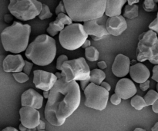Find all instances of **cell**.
I'll return each mask as SVG.
<instances>
[{
	"label": "cell",
	"instance_id": "836d02e7",
	"mask_svg": "<svg viewBox=\"0 0 158 131\" xmlns=\"http://www.w3.org/2000/svg\"><path fill=\"white\" fill-rule=\"evenodd\" d=\"M121 101H122L121 98H120L118 95L116 94H114L110 97V102L111 104H114V105H116V106L119 105V104H120Z\"/></svg>",
	"mask_w": 158,
	"mask_h": 131
},
{
	"label": "cell",
	"instance_id": "d6986e66",
	"mask_svg": "<svg viewBox=\"0 0 158 131\" xmlns=\"http://www.w3.org/2000/svg\"><path fill=\"white\" fill-rule=\"evenodd\" d=\"M126 2H127L126 0H107L105 12L106 16L109 18L120 16L122 13V8Z\"/></svg>",
	"mask_w": 158,
	"mask_h": 131
},
{
	"label": "cell",
	"instance_id": "9a60e30c",
	"mask_svg": "<svg viewBox=\"0 0 158 131\" xmlns=\"http://www.w3.org/2000/svg\"><path fill=\"white\" fill-rule=\"evenodd\" d=\"M131 67L130 58L123 54H119L112 64V72L117 78H123L130 73Z\"/></svg>",
	"mask_w": 158,
	"mask_h": 131
},
{
	"label": "cell",
	"instance_id": "4316f807",
	"mask_svg": "<svg viewBox=\"0 0 158 131\" xmlns=\"http://www.w3.org/2000/svg\"><path fill=\"white\" fill-rule=\"evenodd\" d=\"M56 20L60 21V22L63 23L64 25H66V26L71 25L73 24V21L71 19V18L67 15V14H64V13L60 14V15H57Z\"/></svg>",
	"mask_w": 158,
	"mask_h": 131
},
{
	"label": "cell",
	"instance_id": "8992f818",
	"mask_svg": "<svg viewBox=\"0 0 158 131\" xmlns=\"http://www.w3.org/2000/svg\"><path fill=\"white\" fill-rule=\"evenodd\" d=\"M89 35L84 30L83 25L73 23L66 26L59 35V41L63 48L73 51L82 48Z\"/></svg>",
	"mask_w": 158,
	"mask_h": 131
},
{
	"label": "cell",
	"instance_id": "e0dca14e",
	"mask_svg": "<svg viewBox=\"0 0 158 131\" xmlns=\"http://www.w3.org/2000/svg\"><path fill=\"white\" fill-rule=\"evenodd\" d=\"M83 28L87 35H91L93 39L95 41H98L109 35L106 25H99L97 20L86 21L83 23Z\"/></svg>",
	"mask_w": 158,
	"mask_h": 131
},
{
	"label": "cell",
	"instance_id": "83f0119b",
	"mask_svg": "<svg viewBox=\"0 0 158 131\" xmlns=\"http://www.w3.org/2000/svg\"><path fill=\"white\" fill-rule=\"evenodd\" d=\"M12 76H13L14 79L15 80V81H17L18 83H20V84H23V83L27 82L29 79V75L25 74L24 72L14 73L12 74Z\"/></svg>",
	"mask_w": 158,
	"mask_h": 131
},
{
	"label": "cell",
	"instance_id": "c3c4849f",
	"mask_svg": "<svg viewBox=\"0 0 158 131\" xmlns=\"http://www.w3.org/2000/svg\"><path fill=\"white\" fill-rule=\"evenodd\" d=\"M151 131H158V122H157L154 124V127L151 129Z\"/></svg>",
	"mask_w": 158,
	"mask_h": 131
},
{
	"label": "cell",
	"instance_id": "f35d334b",
	"mask_svg": "<svg viewBox=\"0 0 158 131\" xmlns=\"http://www.w3.org/2000/svg\"><path fill=\"white\" fill-rule=\"evenodd\" d=\"M97 66H98L99 69H100V70H103V69H106V67H107V64H106V63L103 61H99V62L97 63Z\"/></svg>",
	"mask_w": 158,
	"mask_h": 131
},
{
	"label": "cell",
	"instance_id": "f1b7e54d",
	"mask_svg": "<svg viewBox=\"0 0 158 131\" xmlns=\"http://www.w3.org/2000/svg\"><path fill=\"white\" fill-rule=\"evenodd\" d=\"M49 26H51L52 29H55V30L56 31V32H58L59 33H60V32H61L65 28H66V26H65L63 23L57 21V20H55V21H51V22L49 23Z\"/></svg>",
	"mask_w": 158,
	"mask_h": 131
},
{
	"label": "cell",
	"instance_id": "60d3db41",
	"mask_svg": "<svg viewBox=\"0 0 158 131\" xmlns=\"http://www.w3.org/2000/svg\"><path fill=\"white\" fill-rule=\"evenodd\" d=\"M100 86H101L102 87H103L104 89H106V90L107 91H109V92H110V91L111 90L110 84H108V83L106 82V81H103V82L102 83L101 85H100Z\"/></svg>",
	"mask_w": 158,
	"mask_h": 131
},
{
	"label": "cell",
	"instance_id": "9c48e42d",
	"mask_svg": "<svg viewBox=\"0 0 158 131\" xmlns=\"http://www.w3.org/2000/svg\"><path fill=\"white\" fill-rule=\"evenodd\" d=\"M84 95L86 98L85 106L94 110H104L107 106L109 100V91L95 84H90L85 89Z\"/></svg>",
	"mask_w": 158,
	"mask_h": 131
},
{
	"label": "cell",
	"instance_id": "3957f363",
	"mask_svg": "<svg viewBox=\"0 0 158 131\" xmlns=\"http://www.w3.org/2000/svg\"><path fill=\"white\" fill-rule=\"evenodd\" d=\"M31 30L29 25L19 21H13L12 25L3 29L1 32V40L5 51L16 55L26 51L29 45Z\"/></svg>",
	"mask_w": 158,
	"mask_h": 131
},
{
	"label": "cell",
	"instance_id": "816d5d0a",
	"mask_svg": "<svg viewBox=\"0 0 158 131\" xmlns=\"http://www.w3.org/2000/svg\"><path fill=\"white\" fill-rule=\"evenodd\" d=\"M157 92H158V83H157Z\"/></svg>",
	"mask_w": 158,
	"mask_h": 131
},
{
	"label": "cell",
	"instance_id": "d590c367",
	"mask_svg": "<svg viewBox=\"0 0 158 131\" xmlns=\"http://www.w3.org/2000/svg\"><path fill=\"white\" fill-rule=\"evenodd\" d=\"M150 84H151V82H150L149 80L147 81L146 82H143L142 83V84H140V90H142L143 91H148V89L150 88Z\"/></svg>",
	"mask_w": 158,
	"mask_h": 131
},
{
	"label": "cell",
	"instance_id": "52a82bcc",
	"mask_svg": "<svg viewBox=\"0 0 158 131\" xmlns=\"http://www.w3.org/2000/svg\"><path fill=\"white\" fill-rule=\"evenodd\" d=\"M43 5L37 0H11L8 9L18 19L29 21L40 15Z\"/></svg>",
	"mask_w": 158,
	"mask_h": 131
},
{
	"label": "cell",
	"instance_id": "bcb514c9",
	"mask_svg": "<svg viewBox=\"0 0 158 131\" xmlns=\"http://www.w3.org/2000/svg\"><path fill=\"white\" fill-rule=\"evenodd\" d=\"M49 93H50V91H43V98H46V99H48V98L49 96Z\"/></svg>",
	"mask_w": 158,
	"mask_h": 131
},
{
	"label": "cell",
	"instance_id": "ee69618b",
	"mask_svg": "<svg viewBox=\"0 0 158 131\" xmlns=\"http://www.w3.org/2000/svg\"><path fill=\"white\" fill-rule=\"evenodd\" d=\"M139 2H140L139 0H128L127 3L130 6H134V5H136L137 3H138Z\"/></svg>",
	"mask_w": 158,
	"mask_h": 131
},
{
	"label": "cell",
	"instance_id": "8d00e7d4",
	"mask_svg": "<svg viewBox=\"0 0 158 131\" xmlns=\"http://www.w3.org/2000/svg\"><path fill=\"white\" fill-rule=\"evenodd\" d=\"M46 32H47V33L49 34V36H51V37L55 36V35H56L57 34H59V35H60V33H59L58 32H56L55 29H52V28L49 25V27L47 28V29H46Z\"/></svg>",
	"mask_w": 158,
	"mask_h": 131
},
{
	"label": "cell",
	"instance_id": "ac0fdd59",
	"mask_svg": "<svg viewBox=\"0 0 158 131\" xmlns=\"http://www.w3.org/2000/svg\"><path fill=\"white\" fill-rule=\"evenodd\" d=\"M130 75L134 82L140 84L149 80L151 72L146 65L139 62L131 66Z\"/></svg>",
	"mask_w": 158,
	"mask_h": 131
},
{
	"label": "cell",
	"instance_id": "277c9868",
	"mask_svg": "<svg viewBox=\"0 0 158 131\" xmlns=\"http://www.w3.org/2000/svg\"><path fill=\"white\" fill-rule=\"evenodd\" d=\"M26 57L38 66H47L55 59L56 43L52 37L40 35L29 44L26 51Z\"/></svg>",
	"mask_w": 158,
	"mask_h": 131
},
{
	"label": "cell",
	"instance_id": "1f68e13d",
	"mask_svg": "<svg viewBox=\"0 0 158 131\" xmlns=\"http://www.w3.org/2000/svg\"><path fill=\"white\" fill-rule=\"evenodd\" d=\"M33 65L34 64L32 62L26 61V64H25L24 68H23V72L27 75H29L31 74V71H32Z\"/></svg>",
	"mask_w": 158,
	"mask_h": 131
},
{
	"label": "cell",
	"instance_id": "2e32d148",
	"mask_svg": "<svg viewBox=\"0 0 158 131\" xmlns=\"http://www.w3.org/2000/svg\"><path fill=\"white\" fill-rule=\"evenodd\" d=\"M106 28L109 35L113 36H120L127 29V22L123 16H117L108 18L106 23Z\"/></svg>",
	"mask_w": 158,
	"mask_h": 131
},
{
	"label": "cell",
	"instance_id": "d6a6232c",
	"mask_svg": "<svg viewBox=\"0 0 158 131\" xmlns=\"http://www.w3.org/2000/svg\"><path fill=\"white\" fill-rule=\"evenodd\" d=\"M149 30L154 31V32H155L158 35V12L157 18L149 25Z\"/></svg>",
	"mask_w": 158,
	"mask_h": 131
},
{
	"label": "cell",
	"instance_id": "603a6c76",
	"mask_svg": "<svg viewBox=\"0 0 158 131\" xmlns=\"http://www.w3.org/2000/svg\"><path fill=\"white\" fill-rule=\"evenodd\" d=\"M131 104L137 110H141L145 107H147V104L145 102L144 98H142L140 95H135L134 98H131Z\"/></svg>",
	"mask_w": 158,
	"mask_h": 131
},
{
	"label": "cell",
	"instance_id": "4dcf8cb0",
	"mask_svg": "<svg viewBox=\"0 0 158 131\" xmlns=\"http://www.w3.org/2000/svg\"><path fill=\"white\" fill-rule=\"evenodd\" d=\"M55 12L57 15H60V14H62V13L66 14V9H65V6H64V3H63V1L60 2L58 6L56 8Z\"/></svg>",
	"mask_w": 158,
	"mask_h": 131
},
{
	"label": "cell",
	"instance_id": "b9f144b4",
	"mask_svg": "<svg viewBox=\"0 0 158 131\" xmlns=\"http://www.w3.org/2000/svg\"><path fill=\"white\" fill-rule=\"evenodd\" d=\"M152 110L155 114H158V100L152 105Z\"/></svg>",
	"mask_w": 158,
	"mask_h": 131
},
{
	"label": "cell",
	"instance_id": "7c38bea8",
	"mask_svg": "<svg viewBox=\"0 0 158 131\" xmlns=\"http://www.w3.org/2000/svg\"><path fill=\"white\" fill-rule=\"evenodd\" d=\"M114 91L122 100H127L135 96L137 89L134 81L128 78H121L116 84Z\"/></svg>",
	"mask_w": 158,
	"mask_h": 131
},
{
	"label": "cell",
	"instance_id": "5bb4252c",
	"mask_svg": "<svg viewBox=\"0 0 158 131\" xmlns=\"http://www.w3.org/2000/svg\"><path fill=\"white\" fill-rule=\"evenodd\" d=\"M43 95L35 91L34 89H28L23 92L21 96V105L22 107H30L36 110L40 109L43 104Z\"/></svg>",
	"mask_w": 158,
	"mask_h": 131
},
{
	"label": "cell",
	"instance_id": "7dc6e473",
	"mask_svg": "<svg viewBox=\"0 0 158 131\" xmlns=\"http://www.w3.org/2000/svg\"><path fill=\"white\" fill-rule=\"evenodd\" d=\"M19 129L20 131H26V130H28V129L26 128V127H25L24 126H23L22 124H19Z\"/></svg>",
	"mask_w": 158,
	"mask_h": 131
},
{
	"label": "cell",
	"instance_id": "f546056e",
	"mask_svg": "<svg viewBox=\"0 0 158 131\" xmlns=\"http://www.w3.org/2000/svg\"><path fill=\"white\" fill-rule=\"evenodd\" d=\"M68 61H69V59H68V57L66 56V55H60V56L57 58V61H56V67L57 70L61 71L62 67H63V64Z\"/></svg>",
	"mask_w": 158,
	"mask_h": 131
},
{
	"label": "cell",
	"instance_id": "f6af8a7d",
	"mask_svg": "<svg viewBox=\"0 0 158 131\" xmlns=\"http://www.w3.org/2000/svg\"><path fill=\"white\" fill-rule=\"evenodd\" d=\"M2 131H19L17 129H15V127H7L6 128L3 129Z\"/></svg>",
	"mask_w": 158,
	"mask_h": 131
},
{
	"label": "cell",
	"instance_id": "74e56055",
	"mask_svg": "<svg viewBox=\"0 0 158 131\" xmlns=\"http://www.w3.org/2000/svg\"><path fill=\"white\" fill-rule=\"evenodd\" d=\"M90 84V80L88 79V80H86V81H80V86H81V88L82 90L84 91L85 89L86 88V87H88V85Z\"/></svg>",
	"mask_w": 158,
	"mask_h": 131
},
{
	"label": "cell",
	"instance_id": "44dd1931",
	"mask_svg": "<svg viewBox=\"0 0 158 131\" xmlns=\"http://www.w3.org/2000/svg\"><path fill=\"white\" fill-rule=\"evenodd\" d=\"M139 15V7L137 5L134 6H130V5H126L124 7V11H123V15L125 18L128 19H134V18H137Z\"/></svg>",
	"mask_w": 158,
	"mask_h": 131
},
{
	"label": "cell",
	"instance_id": "681fc988",
	"mask_svg": "<svg viewBox=\"0 0 158 131\" xmlns=\"http://www.w3.org/2000/svg\"><path fill=\"white\" fill-rule=\"evenodd\" d=\"M134 131H147V130H145V129L140 128V127H137V128H136Z\"/></svg>",
	"mask_w": 158,
	"mask_h": 131
},
{
	"label": "cell",
	"instance_id": "e575fe53",
	"mask_svg": "<svg viewBox=\"0 0 158 131\" xmlns=\"http://www.w3.org/2000/svg\"><path fill=\"white\" fill-rule=\"evenodd\" d=\"M152 72V79L158 83V65H155L153 67Z\"/></svg>",
	"mask_w": 158,
	"mask_h": 131
},
{
	"label": "cell",
	"instance_id": "8fae6325",
	"mask_svg": "<svg viewBox=\"0 0 158 131\" xmlns=\"http://www.w3.org/2000/svg\"><path fill=\"white\" fill-rule=\"evenodd\" d=\"M20 122L27 129H35L41 122L38 110L30 107H22L19 110Z\"/></svg>",
	"mask_w": 158,
	"mask_h": 131
},
{
	"label": "cell",
	"instance_id": "7a4b0ae2",
	"mask_svg": "<svg viewBox=\"0 0 158 131\" xmlns=\"http://www.w3.org/2000/svg\"><path fill=\"white\" fill-rule=\"evenodd\" d=\"M66 14L76 22L97 20L106 12V0H63Z\"/></svg>",
	"mask_w": 158,
	"mask_h": 131
},
{
	"label": "cell",
	"instance_id": "ffe728a7",
	"mask_svg": "<svg viewBox=\"0 0 158 131\" xmlns=\"http://www.w3.org/2000/svg\"><path fill=\"white\" fill-rule=\"evenodd\" d=\"M106 77V74H105V72L103 70L96 68L91 71L89 80H90V83L100 86L102 83L104 81Z\"/></svg>",
	"mask_w": 158,
	"mask_h": 131
},
{
	"label": "cell",
	"instance_id": "f907efd6",
	"mask_svg": "<svg viewBox=\"0 0 158 131\" xmlns=\"http://www.w3.org/2000/svg\"><path fill=\"white\" fill-rule=\"evenodd\" d=\"M154 2H155V3H158V0H154Z\"/></svg>",
	"mask_w": 158,
	"mask_h": 131
},
{
	"label": "cell",
	"instance_id": "ba28073f",
	"mask_svg": "<svg viewBox=\"0 0 158 131\" xmlns=\"http://www.w3.org/2000/svg\"><path fill=\"white\" fill-rule=\"evenodd\" d=\"M91 71L84 58L69 60L62 67L61 76L66 82L86 81L90 78Z\"/></svg>",
	"mask_w": 158,
	"mask_h": 131
},
{
	"label": "cell",
	"instance_id": "7402d4cb",
	"mask_svg": "<svg viewBox=\"0 0 158 131\" xmlns=\"http://www.w3.org/2000/svg\"><path fill=\"white\" fill-rule=\"evenodd\" d=\"M85 57H86V60L91 61V62H94L99 59L100 52L95 47L90 46L85 49Z\"/></svg>",
	"mask_w": 158,
	"mask_h": 131
},
{
	"label": "cell",
	"instance_id": "cb8c5ba5",
	"mask_svg": "<svg viewBox=\"0 0 158 131\" xmlns=\"http://www.w3.org/2000/svg\"><path fill=\"white\" fill-rule=\"evenodd\" d=\"M143 98H144L147 106H152L158 100V92L154 90L148 91Z\"/></svg>",
	"mask_w": 158,
	"mask_h": 131
},
{
	"label": "cell",
	"instance_id": "ab89813d",
	"mask_svg": "<svg viewBox=\"0 0 158 131\" xmlns=\"http://www.w3.org/2000/svg\"><path fill=\"white\" fill-rule=\"evenodd\" d=\"M13 17L14 16L12 15L6 14V15H5V16H4V21H6V23L11 22V21H12V20H13Z\"/></svg>",
	"mask_w": 158,
	"mask_h": 131
},
{
	"label": "cell",
	"instance_id": "5b68a950",
	"mask_svg": "<svg viewBox=\"0 0 158 131\" xmlns=\"http://www.w3.org/2000/svg\"><path fill=\"white\" fill-rule=\"evenodd\" d=\"M137 60L140 63L148 60L151 64L158 65V37L155 32L148 30L140 35Z\"/></svg>",
	"mask_w": 158,
	"mask_h": 131
},
{
	"label": "cell",
	"instance_id": "d4e9b609",
	"mask_svg": "<svg viewBox=\"0 0 158 131\" xmlns=\"http://www.w3.org/2000/svg\"><path fill=\"white\" fill-rule=\"evenodd\" d=\"M143 8L148 12H155L158 9L157 3H155L154 0H145L143 2Z\"/></svg>",
	"mask_w": 158,
	"mask_h": 131
},
{
	"label": "cell",
	"instance_id": "484cf974",
	"mask_svg": "<svg viewBox=\"0 0 158 131\" xmlns=\"http://www.w3.org/2000/svg\"><path fill=\"white\" fill-rule=\"evenodd\" d=\"M52 13L50 12V9L49 7L46 4L43 5V9H42L41 12H40V15H39V18L40 20H45L47 19V18H52Z\"/></svg>",
	"mask_w": 158,
	"mask_h": 131
},
{
	"label": "cell",
	"instance_id": "f5cc1de1",
	"mask_svg": "<svg viewBox=\"0 0 158 131\" xmlns=\"http://www.w3.org/2000/svg\"><path fill=\"white\" fill-rule=\"evenodd\" d=\"M40 131H46V130H40Z\"/></svg>",
	"mask_w": 158,
	"mask_h": 131
},
{
	"label": "cell",
	"instance_id": "30bf717a",
	"mask_svg": "<svg viewBox=\"0 0 158 131\" xmlns=\"http://www.w3.org/2000/svg\"><path fill=\"white\" fill-rule=\"evenodd\" d=\"M58 81L55 74L43 70L33 71V84L37 89L43 91H50Z\"/></svg>",
	"mask_w": 158,
	"mask_h": 131
},
{
	"label": "cell",
	"instance_id": "4fadbf2b",
	"mask_svg": "<svg viewBox=\"0 0 158 131\" xmlns=\"http://www.w3.org/2000/svg\"><path fill=\"white\" fill-rule=\"evenodd\" d=\"M26 61L21 55H9L2 62L3 71L6 73H19L23 71Z\"/></svg>",
	"mask_w": 158,
	"mask_h": 131
},
{
	"label": "cell",
	"instance_id": "7bdbcfd3",
	"mask_svg": "<svg viewBox=\"0 0 158 131\" xmlns=\"http://www.w3.org/2000/svg\"><path fill=\"white\" fill-rule=\"evenodd\" d=\"M90 46H91V41H89V40L87 39L86 41H85L84 44H83L82 48H83V49H86V48H87L90 47Z\"/></svg>",
	"mask_w": 158,
	"mask_h": 131
},
{
	"label": "cell",
	"instance_id": "6da1fadb",
	"mask_svg": "<svg viewBox=\"0 0 158 131\" xmlns=\"http://www.w3.org/2000/svg\"><path fill=\"white\" fill-rule=\"evenodd\" d=\"M80 101L81 92L77 81L67 83L61 77L50 91L45 118L51 125L60 127L78 109Z\"/></svg>",
	"mask_w": 158,
	"mask_h": 131
}]
</instances>
